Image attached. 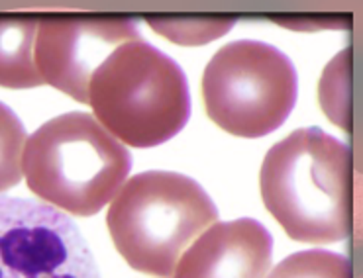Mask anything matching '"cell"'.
Wrapping results in <instances>:
<instances>
[{
	"mask_svg": "<svg viewBox=\"0 0 363 278\" xmlns=\"http://www.w3.org/2000/svg\"><path fill=\"white\" fill-rule=\"evenodd\" d=\"M259 186L265 208L301 243L342 241L352 231V149L320 127H303L271 147Z\"/></svg>",
	"mask_w": 363,
	"mask_h": 278,
	"instance_id": "obj_1",
	"label": "cell"
},
{
	"mask_svg": "<svg viewBox=\"0 0 363 278\" xmlns=\"http://www.w3.org/2000/svg\"><path fill=\"white\" fill-rule=\"evenodd\" d=\"M132 155L86 112L45 122L26 139L22 173L28 188L71 216H94L120 192Z\"/></svg>",
	"mask_w": 363,
	"mask_h": 278,
	"instance_id": "obj_2",
	"label": "cell"
},
{
	"mask_svg": "<svg viewBox=\"0 0 363 278\" xmlns=\"http://www.w3.org/2000/svg\"><path fill=\"white\" fill-rule=\"evenodd\" d=\"M216 221L218 210L203 186L171 170H147L126 180L106 216L124 261L157 278H173L183 253Z\"/></svg>",
	"mask_w": 363,
	"mask_h": 278,
	"instance_id": "obj_3",
	"label": "cell"
},
{
	"mask_svg": "<svg viewBox=\"0 0 363 278\" xmlns=\"http://www.w3.org/2000/svg\"><path fill=\"white\" fill-rule=\"evenodd\" d=\"M89 106L118 141L155 147L186 126L191 94L177 61L138 37L116 47L94 71Z\"/></svg>",
	"mask_w": 363,
	"mask_h": 278,
	"instance_id": "obj_4",
	"label": "cell"
},
{
	"mask_svg": "<svg viewBox=\"0 0 363 278\" xmlns=\"http://www.w3.org/2000/svg\"><path fill=\"white\" fill-rule=\"evenodd\" d=\"M298 75L283 51L240 40L212 55L203 75L208 118L236 137H263L283 126L295 108Z\"/></svg>",
	"mask_w": 363,
	"mask_h": 278,
	"instance_id": "obj_5",
	"label": "cell"
},
{
	"mask_svg": "<svg viewBox=\"0 0 363 278\" xmlns=\"http://www.w3.org/2000/svg\"><path fill=\"white\" fill-rule=\"evenodd\" d=\"M0 278H101L75 221L50 204L0 196Z\"/></svg>",
	"mask_w": 363,
	"mask_h": 278,
	"instance_id": "obj_6",
	"label": "cell"
},
{
	"mask_svg": "<svg viewBox=\"0 0 363 278\" xmlns=\"http://www.w3.org/2000/svg\"><path fill=\"white\" fill-rule=\"evenodd\" d=\"M134 20H43L35 37V63L48 83L89 104V83L112 51L138 40Z\"/></svg>",
	"mask_w": 363,
	"mask_h": 278,
	"instance_id": "obj_7",
	"label": "cell"
},
{
	"mask_svg": "<svg viewBox=\"0 0 363 278\" xmlns=\"http://www.w3.org/2000/svg\"><path fill=\"white\" fill-rule=\"evenodd\" d=\"M273 237L262 221H216L179 259L173 278H267Z\"/></svg>",
	"mask_w": 363,
	"mask_h": 278,
	"instance_id": "obj_8",
	"label": "cell"
},
{
	"mask_svg": "<svg viewBox=\"0 0 363 278\" xmlns=\"http://www.w3.org/2000/svg\"><path fill=\"white\" fill-rule=\"evenodd\" d=\"M40 22L32 18H0V86L34 88L43 85L35 63Z\"/></svg>",
	"mask_w": 363,
	"mask_h": 278,
	"instance_id": "obj_9",
	"label": "cell"
},
{
	"mask_svg": "<svg viewBox=\"0 0 363 278\" xmlns=\"http://www.w3.org/2000/svg\"><path fill=\"white\" fill-rule=\"evenodd\" d=\"M322 108L336 126L352 129V50L330 63L320 81Z\"/></svg>",
	"mask_w": 363,
	"mask_h": 278,
	"instance_id": "obj_10",
	"label": "cell"
},
{
	"mask_svg": "<svg viewBox=\"0 0 363 278\" xmlns=\"http://www.w3.org/2000/svg\"><path fill=\"white\" fill-rule=\"evenodd\" d=\"M267 278H354V270L346 255L311 249L289 255Z\"/></svg>",
	"mask_w": 363,
	"mask_h": 278,
	"instance_id": "obj_11",
	"label": "cell"
},
{
	"mask_svg": "<svg viewBox=\"0 0 363 278\" xmlns=\"http://www.w3.org/2000/svg\"><path fill=\"white\" fill-rule=\"evenodd\" d=\"M26 139L24 124L4 102H0V194L16 186L24 177L22 155Z\"/></svg>",
	"mask_w": 363,
	"mask_h": 278,
	"instance_id": "obj_12",
	"label": "cell"
},
{
	"mask_svg": "<svg viewBox=\"0 0 363 278\" xmlns=\"http://www.w3.org/2000/svg\"><path fill=\"white\" fill-rule=\"evenodd\" d=\"M147 24L152 25L153 30L161 34L163 37H167L169 42L177 43V45H204V43H211L214 40H218L224 34H228L232 30V25L236 24L234 18L228 20H181V18H152L147 20Z\"/></svg>",
	"mask_w": 363,
	"mask_h": 278,
	"instance_id": "obj_13",
	"label": "cell"
}]
</instances>
